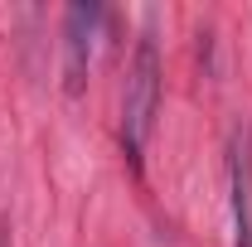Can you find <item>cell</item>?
<instances>
[{"label": "cell", "instance_id": "3957f363", "mask_svg": "<svg viewBox=\"0 0 252 247\" xmlns=\"http://www.w3.org/2000/svg\"><path fill=\"white\" fill-rule=\"evenodd\" d=\"M228 185H233V247H252V194H248V160H243V151L233 155Z\"/></svg>", "mask_w": 252, "mask_h": 247}, {"label": "cell", "instance_id": "277c9868", "mask_svg": "<svg viewBox=\"0 0 252 247\" xmlns=\"http://www.w3.org/2000/svg\"><path fill=\"white\" fill-rule=\"evenodd\" d=\"M0 247H10V218H0Z\"/></svg>", "mask_w": 252, "mask_h": 247}, {"label": "cell", "instance_id": "6da1fadb", "mask_svg": "<svg viewBox=\"0 0 252 247\" xmlns=\"http://www.w3.org/2000/svg\"><path fill=\"white\" fill-rule=\"evenodd\" d=\"M160 107V54L151 39L136 44V59H131V73H126V97H122V141L126 155L141 160V146L151 136V122H156Z\"/></svg>", "mask_w": 252, "mask_h": 247}, {"label": "cell", "instance_id": "7a4b0ae2", "mask_svg": "<svg viewBox=\"0 0 252 247\" xmlns=\"http://www.w3.org/2000/svg\"><path fill=\"white\" fill-rule=\"evenodd\" d=\"M97 25H102L97 5H68V15H63V88L68 93H83V83H88Z\"/></svg>", "mask_w": 252, "mask_h": 247}]
</instances>
